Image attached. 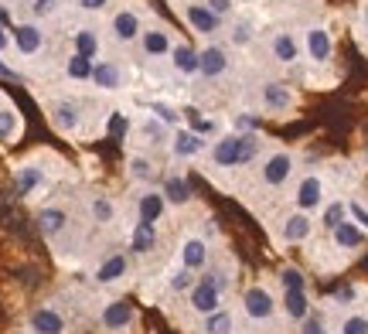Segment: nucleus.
Wrapping results in <instances>:
<instances>
[{
	"label": "nucleus",
	"instance_id": "f257e3e1",
	"mask_svg": "<svg viewBox=\"0 0 368 334\" xmlns=\"http://www.w3.org/2000/svg\"><path fill=\"white\" fill-rule=\"evenodd\" d=\"M256 151H260V140H256V137L236 133V137H222V140L215 144L211 160H215L218 167H242V164H249V160L256 157Z\"/></svg>",
	"mask_w": 368,
	"mask_h": 334
},
{
	"label": "nucleus",
	"instance_id": "f03ea898",
	"mask_svg": "<svg viewBox=\"0 0 368 334\" xmlns=\"http://www.w3.org/2000/svg\"><path fill=\"white\" fill-rule=\"evenodd\" d=\"M222 286H225V280H218V273H208L205 280L191 290V307L198 314H215L218 300H222Z\"/></svg>",
	"mask_w": 368,
	"mask_h": 334
},
{
	"label": "nucleus",
	"instance_id": "7ed1b4c3",
	"mask_svg": "<svg viewBox=\"0 0 368 334\" xmlns=\"http://www.w3.org/2000/svg\"><path fill=\"white\" fill-rule=\"evenodd\" d=\"M242 304H246V314L253 317V321H266V317H273V297H269V290L263 286H249L246 290V297H242Z\"/></svg>",
	"mask_w": 368,
	"mask_h": 334
},
{
	"label": "nucleus",
	"instance_id": "20e7f679",
	"mask_svg": "<svg viewBox=\"0 0 368 334\" xmlns=\"http://www.w3.org/2000/svg\"><path fill=\"white\" fill-rule=\"evenodd\" d=\"M290 171H293V157L287 151H280V154H269L263 164V181L269 188H280L283 181L290 178Z\"/></svg>",
	"mask_w": 368,
	"mask_h": 334
},
{
	"label": "nucleus",
	"instance_id": "39448f33",
	"mask_svg": "<svg viewBox=\"0 0 368 334\" xmlns=\"http://www.w3.org/2000/svg\"><path fill=\"white\" fill-rule=\"evenodd\" d=\"M331 52H334V41H331V31L327 27L314 25L311 31H307V55L314 58V62H331Z\"/></svg>",
	"mask_w": 368,
	"mask_h": 334
},
{
	"label": "nucleus",
	"instance_id": "423d86ee",
	"mask_svg": "<svg viewBox=\"0 0 368 334\" xmlns=\"http://www.w3.org/2000/svg\"><path fill=\"white\" fill-rule=\"evenodd\" d=\"M184 14H187V21H191V27H194L198 34H215L218 25H222V18L211 11L208 4H191Z\"/></svg>",
	"mask_w": 368,
	"mask_h": 334
},
{
	"label": "nucleus",
	"instance_id": "0eeeda50",
	"mask_svg": "<svg viewBox=\"0 0 368 334\" xmlns=\"http://www.w3.org/2000/svg\"><path fill=\"white\" fill-rule=\"evenodd\" d=\"M320 202H324V181L317 174H307L300 181V188H297V208L307 211V208H317Z\"/></svg>",
	"mask_w": 368,
	"mask_h": 334
},
{
	"label": "nucleus",
	"instance_id": "6e6552de",
	"mask_svg": "<svg viewBox=\"0 0 368 334\" xmlns=\"http://www.w3.org/2000/svg\"><path fill=\"white\" fill-rule=\"evenodd\" d=\"M229 69V55L222 52L218 45H211V48H205V52H198V72L205 78H215L222 76Z\"/></svg>",
	"mask_w": 368,
	"mask_h": 334
},
{
	"label": "nucleus",
	"instance_id": "1a4fd4ad",
	"mask_svg": "<svg viewBox=\"0 0 368 334\" xmlns=\"http://www.w3.org/2000/svg\"><path fill=\"white\" fill-rule=\"evenodd\" d=\"M263 106L273 109V113H287L293 106V92H290L283 82H266L263 85Z\"/></svg>",
	"mask_w": 368,
	"mask_h": 334
},
{
	"label": "nucleus",
	"instance_id": "9d476101",
	"mask_svg": "<svg viewBox=\"0 0 368 334\" xmlns=\"http://www.w3.org/2000/svg\"><path fill=\"white\" fill-rule=\"evenodd\" d=\"M41 27L38 25H17L14 27V45H17V52L21 55H34L41 52Z\"/></svg>",
	"mask_w": 368,
	"mask_h": 334
},
{
	"label": "nucleus",
	"instance_id": "9b49d317",
	"mask_svg": "<svg viewBox=\"0 0 368 334\" xmlns=\"http://www.w3.org/2000/svg\"><path fill=\"white\" fill-rule=\"evenodd\" d=\"M31 331L34 334H62L65 331V321L58 317V310L41 307V310L31 314Z\"/></svg>",
	"mask_w": 368,
	"mask_h": 334
},
{
	"label": "nucleus",
	"instance_id": "f8f14e48",
	"mask_svg": "<svg viewBox=\"0 0 368 334\" xmlns=\"http://www.w3.org/2000/svg\"><path fill=\"white\" fill-rule=\"evenodd\" d=\"M273 58L283 62V65H293V62L300 58V41H297L290 31H280V34L273 38Z\"/></svg>",
	"mask_w": 368,
	"mask_h": 334
},
{
	"label": "nucleus",
	"instance_id": "ddd939ff",
	"mask_svg": "<svg viewBox=\"0 0 368 334\" xmlns=\"http://www.w3.org/2000/svg\"><path fill=\"white\" fill-rule=\"evenodd\" d=\"M205 259H208V246H205V239H187V242L181 246V266L184 270H201Z\"/></svg>",
	"mask_w": 368,
	"mask_h": 334
},
{
	"label": "nucleus",
	"instance_id": "4468645a",
	"mask_svg": "<svg viewBox=\"0 0 368 334\" xmlns=\"http://www.w3.org/2000/svg\"><path fill=\"white\" fill-rule=\"evenodd\" d=\"M157 246V229H154V222H136V229L130 235V249L133 253H150Z\"/></svg>",
	"mask_w": 368,
	"mask_h": 334
},
{
	"label": "nucleus",
	"instance_id": "2eb2a0df",
	"mask_svg": "<svg viewBox=\"0 0 368 334\" xmlns=\"http://www.w3.org/2000/svg\"><path fill=\"white\" fill-rule=\"evenodd\" d=\"M140 34V18L133 14V11H120L116 18H113V38L116 41H133Z\"/></svg>",
	"mask_w": 368,
	"mask_h": 334
},
{
	"label": "nucleus",
	"instance_id": "dca6fc26",
	"mask_svg": "<svg viewBox=\"0 0 368 334\" xmlns=\"http://www.w3.org/2000/svg\"><path fill=\"white\" fill-rule=\"evenodd\" d=\"M92 82L99 85V89H120L123 85V72H120V65L116 62H99L96 69H92Z\"/></svg>",
	"mask_w": 368,
	"mask_h": 334
},
{
	"label": "nucleus",
	"instance_id": "f3484780",
	"mask_svg": "<svg viewBox=\"0 0 368 334\" xmlns=\"http://www.w3.org/2000/svg\"><path fill=\"white\" fill-rule=\"evenodd\" d=\"M143 52L150 55V58H164V55L171 52V38H167L164 27H150V31H143Z\"/></svg>",
	"mask_w": 368,
	"mask_h": 334
},
{
	"label": "nucleus",
	"instance_id": "a211bd4d",
	"mask_svg": "<svg viewBox=\"0 0 368 334\" xmlns=\"http://www.w3.org/2000/svg\"><path fill=\"white\" fill-rule=\"evenodd\" d=\"M307 235H311V218H307V211H297V215L283 218V239H287V242H304Z\"/></svg>",
	"mask_w": 368,
	"mask_h": 334
},
{
	"label": "nucleus",
	"instance_id": "6ab92c4d",
	"mask_svg": "<svg viewBox=\"0 0 368 334\" xmlns=\"http://www.w3.org/2000/svg\"><path fill=\"white\" fill-rule=\"evenodd\" d=\"M171 62H174V69H178L181 76H194V72H198V52H194L191 45H174V48H171Z\"/></svg>",
	"mask_w": 368,
	"mask_h": 334
},
{
	"label": "nucleus",
	"instance_id": "aec40b11",
	"mask_svg": "<svg viewBox=\"0 0 368 334\" xmlns=\"http://www.w3.org/2000/svg\"><path fill=\"white\" fill-rule=\"evenodd\" d=\"M334 242H338L341 249H358V246L365 242V229H362L358 222H341V225L334 229Z\"/></svg>",
	"mask_w": 368,
	"mask_h": 334
},
{
	"label": "nucleus",
	"instance_id": "412c9836",
	"mask_svg": "<svg viewBox=\"0 0 368 334\" xmlns=\"http://www.w3.org/2000/svg\"><path fill=\"white\" fill-rule=\"evenodd\" d=\"M205 151V140H201V133H194V130H181L178 137H174V154L178 157H194Z\"/></svg>",
	"mask_w": 368,
	"mask_h": 334
},
{
	"label": "nucleus",
	"instance_id": "4be33fe9",
	"mask_svg": "<svg viewBox=\"0 0 368 334\" xmlns=\"http://www.w3.org/2000/svg\"><path fill=\"white\" fill-rule=\"evenodd\" d=\"M130 321H133V310H130V304H123V300H116V304H109V307L103 310V324L109 331H120V328H127Z\"/></svg>",
	"mask_w": 368,
	"mask_h": 334
},
{
	"label": "nucleus",
	"instance_id": "5701e85b",
	"mask_svg": "<svg viewBox=\"0 0 368 334\" xmlns=\"http://www.w3.org/2000/svg\"><path fill=\"white\" fill-rule=\"evenodd\" d=\"M164 191H147L143 198H140V222H157L160 215H164Z\"/></svg>",
	"mask_w": 368,
	"mask_h": 334
},
{
	"label": "nucleus",
	"instance_id": "b1692460",
	"mask_svg": "<svg viewBox=\"0 0 368 334\" xmlns=\"http://www.w3.org/2000/svg\"><path fill=\"white\" fill-rule=\"evenodd\" d=\"M65 222H69V218H65L62 208H41V211H38V225H41L45 235H58V232L65 229Z\"/></svg>",
	"mask_w": 368,
	"mask_h": 334
},
{
	"label": "nucleus",
	"instance_id": "393cba45",
	"mask_svg": "<svg viewBox=\"0 0 368 334\" xmlns=\"http://www.w3.org/2000/svg\"><path fill=\"white\" fill-rule=\"evenodd\" d=\"M283 310H287L293 321H304V317L311 314L307 293H304V290H287V297H283Z\"/></svg>",
	"mask_w": 368,
	"mask_h": 334
},
{
	"label": "nucleus",
	"instance_id": "a878e982",
	"mask_svg": "<svg viewBox=\"0 0 368 334\" xmlns=\"http://www.w3.org/2000/svg\"><path fill=\"white\" fill-rule=\"evenodd\" d=\"M52 120H55V127L58 130H76L79 127V106L76 103H58L55 106V113H52Z\"/></svg>",
	"mask_w": 368,
	"mask_h": 334
},
{
	"label": "nucleus",
	"instance_id": "bb28decb",
	"mask_svg": "<svg viewBox=\"0 0 368 334\" xmlns=\"http://www.w3.org/2000/svg\"><path fill=\"white\" fill-rule=\"evenodd\" d=\"M92 58H85V55H72L69 58V65H65V72H69V78H76V82H92Z\"/></svg>",
	"mask_w": 368,
	"mask_h": 334
},
{
	"label": "nucleus",
	"instance_id": "cd10ccee",
	"mask_svg": "<svg viewBox=\"0 0 368 334\" xmlns=\"http://www.w3.org/2000/svg\"><path fill=\"white\" fill-rule=\"evenodd\" d=\"M127 273V256H109L99 266V273H96V280L99 283H113V280H120Z\"/></svg>",
	"mask_w": 368,
	"mask_h": 334
},
{
	"label": "nucleus",
	"instance_id": "c85d7f7f",
	"mask_svg": "<svg viewBox=\"0 0 368 334\" xmlns=\"http://www.w3.org/2000/svg\"><path fill=\"white\" fill-rule=\"evenodd\" d=\"M76 52L85 55V58H96V52H99V38H96V31H92V27L76 31Z\"/></svg>",
	"mask_w": 368,
	"mask_h": 334
},
{
	"label": "nucleus",
	"instance_id": "c756f323",
	"mask_svg": "<svg viewBox=\"0 0 368 334\" xmlns=\"http://www.w3.org/2000/svg\"><path fill=\"white\" fill-rule=\"evenodd\" d=\"M164 198H167V202H174V205H184V202L191 198L187 181H184V178H167V184H164Z\"/></svg>",
	"mask_w": 368,
	"mask_h": 334
},
{
	"label": "nucleus",
	"instance_id": "7c9ffc66",
	"mask_svg": "<svg viewBox=\"0 0 368 334\" xmlns=\"http://www.w3.org/2000/svg\"><path fill=\"white\" fill-rule=\"evenodd\" d=\"M205 334H232V314H225V310L208 314V321H205Z\"/></svg>",
	"mask_w": 368,
	"mask_h": 334
},
{
	"label": "nucleus",
	"instance_id": "2f4dec72",
	"mask_svg": "<svg viewBox=\"0 0 368 334\" xmlns=\"http://www.w3.org/2000/svg\"><path fill=\"white\" fill-rule=\"evenodd\" d=\"M41 181H45V178H41V171H38V167H21V171H17V195H31Z\"/></svg>",
	"mask_w": 368,
	"mask_h": 334
},
{
	"label": "nucleus",
	"instance_id": "473e14b6",
	"mask_svg": "<svg viewBox=\"0 0 368 334\" xmlns=\"http://www.w3.org/2000/svg\"><path fill=\"white\" fill-rule=\"evenodd\" d=\"M92 215H96V222H113V215H116V208H113V202L109 198H96L92 202Z\"/></svg>",
	"mask_w": 368,
	"mask_h": 334
},
{
	"label": "nucleus",
	"instance_id": "72a5a7b5",
	"mask_svg": "<svg viewBox=\"0 0 368 334\" xmlns=\"http://www.w3.org/2000/svg\"><path fill=\"white\" fill-rule=\"evenodd\" d=\"M341 334H368V317H362V314H351V317H344Z\"/></svg>",
	"mask_w": 368,
	"mask_h": 334
},
{
	"label": "nucleus",
	"instance_id": "f704fd0d",
	"mask_svg": "<svg viewBox=\"0 0 368 334\" xmlns=\"http://www.w3.org/2000/svg\"><path fill=\"white\" fill-rule=\"evenodd\" d=\"M344 211H348V208H344L341 202H334V205H331L327 211H324V225H327V229L334 232V229H338V225L344 222Z\"/></svg>",
	"mask_w": 368,
	"mask_h": 334
},
{
	"label": "nucleus",
	"instance_id": "c9c22d12",
	"mask_svg": "<svg viewBox=\"0 0 368 334\" xmlns=\"http://www.w3.org/2000/svg\"><path fill=\"white\" fill-rule=\"evenodd\" d=\"M14 130H17V116H14V109H0V140L14 137Z\"/></svg>",
	"mask_w": 368,
	"mask_h": 334
},
{
	"label": "nucleus",
	"instance_id": "e433bc0d",
	"mask_svg": "<svg viewBox=\"0 0 368 334\" xmlns=\"http://www.w3.org/2000/svg\"><path fill=\"white\" fill-rule=\"evenodd\" d=\"M280 280H283L287 290H304V273H300V270H293V266H287V270L280 273Z\"/></svg>",
	"mask_w": 368,
	"mask_h": 334
},
{
	"label": "nucleus",
	"instance_id": "4c0bfd02",
	"mask_svg": "<svg viewBox=\"0 0 368 334\" xmlns=\"http://www.w3.org/2000/svg\"><path fill=\"white\" fill-rule=\"evenodd\" d=\"M187 286H194V277H191V270H178L174 277H171V290H187Z\"/></svg>",
	"mask_w": 368,
	"mask_h": 334
},
{
	"label": "nucleus",
	"instance_id": "58836bf2",
	"mask_svg": "<svg viewBox=\"0 0 368 334\" xmlns=\"http://www.w3.org/2000/svg\"><path fill=\"white\" fill-rule=\"evenodd\" d=\"M232 41H236V45H249V41H253V25H249V21L236 25V31H232Z\"/></svg>",
	"mask_w": 368,
	"mask_h": 334
},
{
	"label": "nucleus",
	"instance_id": "ea45409f",
	"mask_svg": "<svg viewBox=\"0 0 368 334\" xmlns=\"http://www.w3.org/2000/svg\"><path fill=\"white\" fill-rule=\"evenodd\" d=\"M55 7H58V0H34V18H48V14H55Z\"/></svg>",
	"mask_w": 368,
	"mask_h": 334
},
{
	"label": "nucleus",
	"instance_id": "a19ab883",
	"mask_svg": "<svg viewBox=\"0 0 368 334\" xmlns=\"http://www.w3.org/2000/svg\"><path fill=\"white\" fill-rule=\"evenodd\" d=\"M348 211H351V218H355V222H358V225L368 232V211H365V208L358 205V202H351V205H348Z\"/></svg>",
	"mask_w": 368,
	"mask_h": 334
},
{
	"label": "nucleus",
	"instance_id": "79ce46f5",
	"mask_svg": "<svg viewBox=\"0 0 368 334\" xmlns=\"http://www.w3.org/2000/svg\"><path fill=\"white\" fill-rule=\"evenodd\" d=\"M82 11H89V14H99V11H106L109 7V0H76Z\"/></svg>",
	"mask_w": 368,
	"mask_h": 334
},
{
	"label": "nucleus",
	"instance_id": "37998d69",
	"mask_svg": "<svg viewBox=\"0 0 368 334\" xmlns=\"http://www.w3.org/2000/svg\"><path fill=\"white\" fill-rule=\"evenodd\" d=\"M130 167H133V178H150V160L136 157V160H133Z\"/></svg>",
	"mask_w": 368,
	"mask_h": 334
},
{
	"label": "nucleus",
	"instance_id": "c03bdc74",
	"mask_svg": "<svg viewBox=\"0 0 368 334\" xmlns=\"http://www.w3.org/2000/svg\"><path fill=\"white\" fill-rule=\"evenodd\" d=\"M205 4H208V7L215 11V14H218V18H225V14L232 11V0H205Z\"/></svg>",
	"mask_w": 368,
	"mask_h": 334
},
{
	"label": "nucleus",
	"instance_id": "a18cd8bd",
	"mask_svg": "<svg viewBox=\"0 0 368 334\" xmlns=\"http://www.w3.org/2000/svg\"><path fill=\"white\" fill-rule=\"evenodd\" d=\"M154 113H160V120H164V123H178V113H174V109H167V106H154Z\"/></svg>",
	"mask_w": 368,
	"mask_h": 334
},
{
	"label": "nucleus",
	"instance_id": "49530a36",
	"mask_svg": "<svg viewBox=\"0 0 368 334\" xmlns=\"http://www.w3.org/2000/svg\"><path fill=\"white\" fill-rule=\"evenodd\" d=\"M143 130H147V137H160V123H154V120H147Z\"/></svg>",
	"mask_w": 368,
	"mask_h": 334
},
{
	"label": "nucleus",
	"instance_id": "de8ad7c7",
	"mask_svg": "<svg viewBox=\"0 0 368 334\" xmlns=\"http://www.w3.org/2000/svg\"><path fill=\"white\" fill-rule=\"evenodd\" d=\"M304 331H307V334H324V328H320V324H317V321H311V324H307V328H304Z\"/></svg>",
	"mask_w": 368,
	"mask_h": 334
},
{
	"label": "nucleus",
	"instance_id": "09e8293b",
	"mask_svg": "<svg viewBox=\"0 0 368 334\" xmlns=\"http://www.w3.org/2000/svg\"><path fill=\"white\" fill-rule=\"evenodd\" d=\"M7 48V34H3V27H0V52Z\"/></svg>",
	"mask_w": 368,
	"mask_h": 334
},
{
	"label": "nucleus",
	"instance_id": "8fccbe9b",
	"mask_svg": "<svg viewBox=\"0 0 368 334\" xmlns=\"http://www.w3.org/2000/svg\"><path fill=\"white\" fill-rule=\"evenodd\" d=\"M0 76H14V72H10V69H7V65L0 62Z\"/></svg>",
	"mask_w": 368,
	"mask_h": 334
},
{
	"label": "nucleus",
	"instance_id": "3c124183",
	"mask_svg": "<svg viewBox=\"0 0 368 334\" xmlns=\"http://www.w3.org/2000/svg\"><path fill=\"white\" fill-rule=\"evenodd\" d=\"M3 21H7V11H3V7H0V25H3Z\"/></svg>",
	"mask_w": 368,
	"mask_h": 334
}]
</instances>
